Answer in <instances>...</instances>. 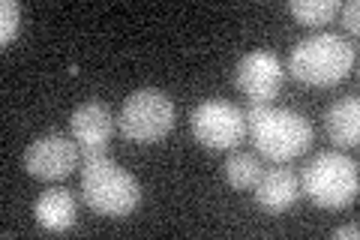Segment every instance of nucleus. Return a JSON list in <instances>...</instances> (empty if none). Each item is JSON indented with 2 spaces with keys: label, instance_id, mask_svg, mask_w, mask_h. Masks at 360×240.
I'll return each instance as SVG.
<instances>
[{
  "label": "nucleus",
  "instance_id": "nucleus-4",
  "mask_svg": "<svg viewBox=\"0 0 360 240\" xmlns=\"http://www.w3.org/2000/svg\"><path fill=\"white\" fill-rule=\"evenodd\" d=\"M357 163L342 151L315 153L300 171V192L312 204L328 210H342L357 198Z\"/></svg>",
  "mask_w": 360,
  "mask_h": 240
},
{
  "label": "nucleus",
  "instance_id": "nucleus-14",
  "mask_svg": "<svg viewBox=\"0 0 360 240\" xmlns=\"http://www.w3.org/2000/svg\"><path fill=\"white\" fill-rule=\"evenodd\" d=\"M288 13L295 15L300 25L321 27V25H330L333 15L340 13V0H291Z\"/></svg>",
  "mask_w": 360,
  "mask_h": 240
},
{
  "label": "nucleus",
  "instance_id": "nucleus-8",
  "mask_svg": "<svg viewBox=\"0 0 360 240\" xmlns=\"http://www.w3.org/2000/svg\"><path fill=\"white\" fill-rule=\"evenodd\" d=\"M283 61L274 51H250L234 70V84L250 102H270L283 87Z\"/></svg>",
  "mask_w": 360,
  "mask_h": 240
},
{
  "label": "nucleus",
  "instance_id": "nucleus-16",
  "mask_svg": "<svg viewBox=\"0 0 360 240\" xmlns=\"http://www.w3.org/2000/svg\"><path fill=\"white\" fill-rule=\"evenodd\" d=\"M342 25L348 27V33L360 30V4L357 0H348V6L342 9Z\"/></svg>",
  "mask_w": 360,
  "mask_h": 240
},
{
  "label": "nucleus",
  "instance_id": "nucleus-9",
  "mask_svg": "<svg viewBox=\"0 0 360 240\" xmlns=\"http://www.w3.org/2000/svg\"><path fill=\"white\" fill-rule=\"evenodd\" d=\"M115 127L117 118L111 114L105 102H82L70 118V132L82 144V151H108Z\"/></svg>",
  "mask_w": 360,
  "mask_h": 240
},
{
  "label": "nucleus",
  "instance_id": "nucleus-15",
  "mask_svg": "<svg viewBox=\"0 0 360 240\" xmlns=\"http://www.w3.org/2000/svg\"><path fill=\"white\" fill-rule=\"evenodd\" d=\"M0 15H4V21H0V42L9 45V42H13V37L18 33L21 9H18L15 0H4V6H0Z\"/></svg>",
  "mask_w": 360,
  "mask_h": 240
},
{
  "label": "nucleus",
  "instance_id": "nucleus-5",
  "mask_svg": "<svg viewBox=\"0 0 360 240\" xmlns=\"http://www.w3.org/2000/svg\"><path fill=\"white\" fill-rule=\"evenodd\" d=\"M117 130L127 141L150 144L174 130V102L165 90L144 87L123 99L117 114Z\"/></svg>",
  "mask_w": 360,
  "mask_h": 240
},
{
  "label": "nucleus",
  "instance_id": "nucleus-6",
  "mask_svg": "<svg viewBox=\"0 0 360 240\" xmlns=\"http://www.w3.org/2000/svg\"><path fill=\"white\" fill-rule=\"evenodd\" d=\"M195 139L210 151H234L246 139V114L225 99H205L189 114Z\"/></svg>",
  "mask_w": 360,
  "mask_h": 240
},
{
  "label": "nucleus",
  "instance_id": "nucleus-11",
  "mask_svg": "<svg viewBox=\"0 0 360 240\" xmlns=\"http://www.w3.org/2000/svg\"><path fill=\"white\" fill-rule=\"evenodd\" d=\"M33 216H37V222L45 232H66V228H72L78 216V201L72 196V189L66 187L45 189L37 198V204H33Z\"/></svg>",
  "mask_w": 360,
  "mask_h": 240
},
{
  "label": "nucleus",
  "instance_id": "nucleus-3",
  "mask_svg": "<svg viewBox=\"0 0 360 240\" xmlns=\"http://www.w3.org/2000/svg\"><path fill=\"white\" fill-rule=\"evenodd\" d=\"M357 49L340 33H312L300 39L288 54V72L303 84L330 87L354 70Z\"/></svg>",
  "mask_w": 360,
  "mask_h": 240
},
{
  "label": "nucleus",
  "instance_id": "nucleus-13",
  "mask_svg": "<svg viewBox=\"0 0 360 240\" xmlns=\"http://www.w3.org/2000/svg\"><path fill=\"white\" fill-rule=\"evenodd\" d=\"M262 159L255 153H246V151H234L222 165V175L229 180V187L234 189H252L262 177Z\"/></svg>",
  "mask_w": 360,
  "mask_h": 240
},
{
  "label": "nucleus",
  "instance_id": "nucleus-10",
  "mask_svg": "<svg viewBox=\"0 0 360 240\" xmlns=\"http://www.w3.org/2000/svg\"><path fill=\"white\" fill-rule=\"evenodd\" d=\"M255 204L267 213H285L300 198V177L291 168H264L252 187Z\"/></svg>",
  "mask_w": 360,
  "mask_h": 240
},
{
  "label": "nucleus",
  "instance_id": "nucleus-1",
  "mask_svg": "<svg viewBox=\"0 0 360 240\" xmlns=\"http://www.w3.org/2000/svg\"><path fill=\"white\" fill-rule=\"evenodd\" d=\"M82 198L99 216H129L141 204V187L127 168H120L111 151H82Z\"/></svg>",
  "mask_w": 360,
  "mask_h": 240
},
{
  "label": "nucleus",
  "instance_id": "nucleus-17",
  "mask_svg": "<svg viewBox=\"0 0 360 240\" xmlns=\"http://www.w3.org/2000/svg\"><path fill=\"white\" fill-rule=\"evenodd\" d=\"M357 234H360L357 222H348V225H342V228H336V232H333V237H336V240H342V237H348V240H357Z\"/></svg>",
  "mask_w": 360,
  "mask_h": 240
},
{
  "label": "nucleus",
  "instance_id": "nucleus-12",
  "mask_svg": "<svg viewBox=\"0 0 360 240\" xmlns=\"http://www.w3.org/2000/svg\"><path fill=\"white\" fill-rule=\"evenodd\" d=\"M324 132L336 147H357L360 141V99L345 96L336 99L324 111Z\"/></svg>",
  "mask_w": 360,
  "mask_h": 240
},
{
  "label": "nucleus",
  "instance_id": "nucleus-2",
  "mask_svg": "<svg viewBox=\"0 0 360 240\" xmlns=\"http://www.w3.org/2000/svg\"><path fill=\"white\" fill-rule=\"evenodd\" d=\"M246 130L252 132L255 151L274 163H291L312 147V123L300 111L276 108L270 102H250Z\"/></svg>",
  "mask_w": 360,
  "mask_h": 240
},
{
  "label": "nucleus",
  "instance_id": "nucleus-7",
  "mask_svg": "<svg viewBox=\"0 0 360 240\" xmlns=\"http://www.w3.org/2000/svg\"><path fill=\"white\" fill-rule=\"evenodd\" d=\"M82 163V144L70 135L49 132L25 151V168L30 177L39 180H63Z\"/></svg>",
  "mask_w": 360,
  "mask_h": 240
}]
</instances>
